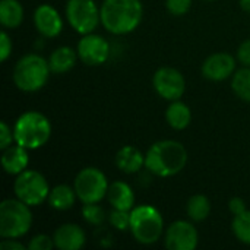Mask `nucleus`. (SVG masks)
I'll use <instances>...</instances> for the list:
<instances>
[{
	"mask_svg": "<svg viewBox=\"0 0 250 250\" xmlns=\"http://www.w3.org/2000/svg\"><path fill=\"white\" fill-rule=\"evenodd\" d=\"M229 209H230V212H231L233 215H239V214L245 212L248 208H246L245 199L236 196V198H231V199H230V202H229Z\"/></svg>",
	"mask_w": 250,
	"mask_h": 250,
	"instance_id": "nucleus-33",
	"label": "nucleus"
},
{
	"mask_svg": "<svg viewBox=\"0 0 250 250\" xmlns=\"http://www.w3.org/2000/svg\"><path fill=\"white\" fill-rule=\"evenodd\" d=\"M32 226L31 207L18 198L4 199L0 204V236L3 239L23 237Z\"/></svg>",
	"mask_w": 250,
	"mask_h": 250,
	"instance_id": "nucleus-6",
	"label": "nucleus"
},
{
	"mask_svg": "<svg viewBox=\"0 0 250 250\" xmlns=\"http://www.w3.org/2000/svg\"><path fill=\"white\" fill-rule=\"evenodd\" d=\"M82 217H83V220L89 226H95V227L103 226V223L107 218L105 211L98 204H83V207H82Z\"/></svg>",
	"mask_w": 250,
	"mask_h": 250,
	"instance_id": "nucleus-26",
	"label": "nucleus"
},
{
	"mask_svg": "<svg viewBox=\"0 0 250 250\" xmlns=\"http://www.w3.org/2000/svg\"><path fill=\"white\" fill-rule=\"evenodd\" d=\"M130 233L141 245L157 243L164 231V218L152 205H139L130 211Z\"/></svg>",
	"mask_w": 250,
	"mask_h": 250,
	"instance_id": "nucleus-5",
	"label": "nucleus"
},
{
	"mask_svg": "<svg viewBox=\"0 0 250 250\" xmlns=\"http://www.w3.org/2000/svg\"><path fill=\"white\" fill-rule=\"evenodd\" d=\"M192 0H166V7L173 16H183L190 10Z\"/></svg>",
	"mask_w": 250,
	"mask_h": 250,
	"instance_id": "nucleus-29",
	"label": "nucleus"
},
{
	"mask_svg": "<svg viewBox=\"0 0 250 250\" xmlns=\"http://www.w3.org/2000/svg\"><path fill=\"white\" fill-rule=\"evenodd\" d=\"M50 186L47 179L37 170H25L16 176L13 192L18 199L29 207H38L48 199Z\"/></svg>",
	"mask_w": 250,
	"mask_h": 250,
	"instance_id": "nucleus-8",
	"label": "nucleus"
},
{
	"mask_svg": "<svg viewBox=\"0 0 250 250\" xmlns=\"http://www.w3.org/2000/svg\"><path fill=\"white\" fill-rule=\"evenodd\" d=\"M152 85H154L155 92L167 101L180 100L186 91V79L183 73L168 66L160 67L154 73Z\"/></svg>",
	"mask_w": 250,
	"mask_h": 250,
	"instance_id": "nucleus-10",
	"label": "nucleus"
},
{
	"mask_svg": "<svg viewBox=\"0 0 250 250\" xmlns=\"http://www.w3.org/2000/svg\"><path fill=\"white\" fill-rule=\"evenodd\" d=\"M12 40L9 37V34L6 31H1L0 34V60L6 62L9 59V56L12 54Z\"/></svg>",
	"mask_w": 250,
	"mask_h": 250,
	"instance_id": "nucleus-31",
	"label": "nucleus"
},
{
	"mask_svg": "<svg viewBox=\"0 0 250 250\" xmlns=\"http://www.w3.org/2000/svg\"><path fill=\"white\" fill-rule=\"evenodd\" d=\"M166 120L171 129L185 130L192 122V111L189 105L180 100L170 101V105L166 110Z\"/></svg>",
	"mask_w": 250,
	"mask_h": 250,
	"instance_id": "nucleus-20",
	"label": "nucleus"
},
{
	"mask_svg": "<svg viewBox=\"0 0 250 250\" xmlns=\"http://www.w3.org/2000/svg\"><path fill=\"white\" fill-rule=\"evenodd\" d=\"M199 243V233L190 221L177 220L164 233V245L168 250H195Z\"/></svg>",
	"mask_w": 250,
	"mask_h": 250,
	"instance_id": "nucleus-11",
	"label": "nucleus"
},
{
	"mask_svg": "<svg viewBox=\"0 0 250 250\" xmlns=\"http://www.w3.org/2000/svg\"><path fill=\"white\" fill-rule=\"evenodd\" d=\"M13 144H15L13 129L6 122H1L0 123V149L3 151Z\"/></svg>",
	"mask_w": 250,
	"mask_h": 250,
	"instance_id": "nucleus-30",
	"label": "nucleus"
},
{
	"mask_svg": "<svg viewBox=\"0 0 250 250\" xmlns=\"http://www.w3.org/2000/svg\"><path fill=\"white\" fill-rule=\"evenodd\" d=\"M54 246L60 250H79L85 246L86 236L82 227L73 223L62 224L53 234Z\"/></svg>",
	"mask_w": 250,
	"mask_h": 250,
	"instance_id": "nucleus-15",
	"label": "nucleus"
},
{
	"mask_svg": "<svg viewBox=\"0 0 250 250\" xmlns=\"http://www.w3.org/2000/svg\"><path fill=\"white\" fill-rule=\"evenodd\" d=\"M23 6L18 0H0V23L6 29H15L23 22Z\"/></svg>",
	"mask_w": 250,
	"mask_h": 250,
	"instance_id": "nucleus-22",
	"label": "nucleus"
},
{
	"mask_svg": "<svg viewBox=\"0 0 250 250\" xmlns=\"http://www.w3.org/2000/svg\"><path fill=\"white\" fill-rule=\"evenodd\" d=\"M236 72V59L230 53H214L202 63V75L212 82H221L233 76Z\"/></svg>",
	"mask_w": 250,
	"mask_h": 250,
	"instance_id": "nucleus-13",
	"label": "nucleus"
},
{
	"mask_svg": "<svg viewBox=\"0 0 250 250\" xmlns=\"http://www.w3.org/2000/svg\"><path fill=\"white\" fill-rule=\"evenodd\" d=\"M188 149L179 141L164 139L152 144L145 154V167L157 177H173L188 164Z\"/></svg>",
	"mask_w": 250,
	"mask_h": 250,
	"instance_id": "nucleus-1",
	"label": "nucleus"
},
{
	"mask_svg": "<svg viewBox=\"0 0 250 250\" xmlns=\"http://www.w3.org/2000/svg\"><path fill=\"white\" fill-rule=\"evenodd\" d=\"M34 25L44 38H56L63 31V19L59 10L48 3H42L35 9Z\"/></svg>",
	"mask_w": 250,
	"mask_h": 250,
	"instance_id": "nucleus-14",
	"label": "nucleus"
},
{
	"mask_svg": "<svg viewBox=\"0 0 250 250\" xmlns=\"http://www.w3.org/2000/svg\"><path fill=\"white\" fill-rule=\"evenodd\" d=\"M116 166L125 174H135L145 166V155L132 145L122 146L116 154Z\"/></svg>",
	"mask_w": 250,
	"mask_h": 250,
	"instance_id": "nucleus-17",
	"label": "nucleus"
},
{
	"mask_svg": "<svg viewBox=\"0 0 250 250\" xmlns=\"http://www.w3.org/2000/svg\"><path fill=\"white\" fill-rule=\"evenodd\" d=\"M237 60L243 64V66H248L250 67V38L249 40H245L239 48H237Z\"/></svg>",
	"mask_w": 250,
	"mask_h": 250,
	"instance_id": "nucleus-32",
	"label": "nucleus"
},
{
	"mask_svg": "<svg viewBox=\"0 0 250 250\" xmlns=\"http://www.w3.org/2000/svg\"><path fill=\"white\" fill-rule=\"evenodd\" d=\"M186 212H188V217L195 223L205 221L211 214V202L208 196L201 195V193L190 196L186 204Z\"/></svg>",
	"mask_w": 250,
	"mask_h": 250,
	"instance_id": "nucleus-23",
	"label": "nucleus"
},
{
	"mask_svg": "<svg viewBox=\"0 0 250 250\" xmlns=\"http://www.w3.org/2000/svg\"><path fill=\"white\" fill-rule=\"evenodd\" d=\"M78 59H79V56H78L76 50H73L72 47H67V45H62V47L53 50V53L48 57L50 70H51V73L63 75V73L69 72L70 69H73Z\"/></svg>",
	"mask_w": 250,
	"mask_h": 250,
	"instance_id": "nucleus-19",
	"label": "nucleus"
},
{
	"mask_svg": "<svg viewBox=\"0 0 250 250\" xmlns=\"http://www.w3.org/2000/svg\"><path fill=\"white\" fill-rule=\"evenodd\" d=\"M108 186L107 176L97 167L82 168L73 182L75 192L82 204H100L107 198Z\"/></svg>",
	"mask_w": 250,
	"mask_h": 250,
	"instance_id": "nucleus-7",
	"label": "nucleus"
},
{
	"mask_svg": "<svg viewBox=\"0 0 250 250\" xmlns=\"http://www.w3.org/2000/svg\"><path fill=\"white\" fill-rule=\"evenodd\" d=\"M29 164V155H28V149L13 144L9 148L3 149L1 154V167L3 170L10 174V176H18L22 171H25L28 168Z\"/></svg>",
	"mask_w": 250,
	"mask_h": 250,
	"instance_id": "nucleus-16",
	"label": "nucleus"
},
{
	"mask_svg": "<svg viewBox=\"0 0 250 250\" xmlns=\"http://www.w3.org/2000/svg\"><path fill=\"white\" fill-rule=\"evenodd\" d=\"M108 223L119 231H126L130 229V211L114 209L108 214Z\"/></svg>",
	"mask_w": 250,
	"mask_h": 250,
	"instance_id": "nucleus-27",
	"label": "nucleus"
},
{
	"mask_svg": "<svg viewBox=\"0 0 250 250\" xmlns=\"http://www.w3.org/2000/svg\"><path fill=\"white\" fill-rule=\"evenodd\" d=\"M76 199L78 195L75 188H70L69 185H57L50 190L47 202L56 211H67L75 205Z\"/></svg>",
	"mask_w": 250,
	"mask_h": 250,
	"instance_id": "nucleus-21",
	"label": "nucleus"
},
{
	"mask_svg": "<svg viewBox=\"0 0 250 250\" xmlns=\"http://www.w3.org/2000/svg\"><path fill=\"white\" fill-rule=\"evenodd\" d=\"M51 70L48 60L42 56L31 53L21 57L13 69V83L19 91L37 92L42 89L48 81Z\"/></svg>",
	"mask_w": 250,
	"mask_h": 250,
	"instance_id": "nucleus-4",
	"label": "nucleus"
},
{
	"mask_svg": "<svg viewBox=\"0 0 250 250\" xmlns=\"http://www.w3.org/2000/svg\"><path fill=\"white\" fill-rule=\"evenodd\" d=\"M79 60L86 66H100L105 63L110 57V44L108 41L98 34H85L78 42L76 47Z\"/></svg>",
	"mask_w": 250,
	"mask_h": 250,
	"instance_id": "nucleus-12",
	"label": "nucleus"
},
{
	"mask_svg": "<svg viewBox=\"0 0 250 250\" xmlns=\"http://www.w3.org/2000/svg\"><path fill=\"white\" fill-rule=\"evenodd\" d=\"M0 249L1 250H25L28 249V246H25L23 243L18 242V239H4L0 243Z\"/></svg>",
	"mask_w": 250,
	"mask_h": 250,
	"instance_id": "nucleus-34",
	"label": "nucleus"
},
{
	"mask_svg": "<svg viewBox=\"0 0 250 250\" xmlns=\"http://www.w3.org/2000/svg\"><path fill=\"white\" fill-rule=\"evenodd\" d=\"M51 130V123L45 114L35 110L25 111L13 125L15 144L26 148L28 151L40 149L50 141Z\"/></svg>",
	"mask_w": 250,
	"mask_h": 250,
	"instance_id": "nucleus-3",
	"label": "nucleus"
},
{
	"mask_svg": "<svg viewBox=\"0 0 250 250\" xmlns=\"http://www.w3.org/2000/svg\"><path fill=\"white\" fill-rule=\"evenodd\" d=\"M107 201L114 209L132 211L135 208V193L133 189L125 182H113L108 186Z\"/></svg>",
	"mask_w": 250,
	"mask_h": 250,
	"instance_id": "nucleus-18",
	"label": "nucleus"
},
{
	"mask_svg": "<svg viewBox=\"0 0 250 250\" xmlns=\"http://www.w3.org/2000/svg\"><path fill=\"white\" fill-rule=\"evenodd\" d=\"M231 88L240 100L250 103V67L245 66L234 72Z\"/></svg>",
	"mask_w": 250,
	"mask_h": 250,
	"instance_id": "nucleus-24",
	"label": "nucleus"
},
{
	"mask_svg": "<svg viewBox=\"0 0 250 250\" xmlns=\"http://www.w3.org/2000/svg\"><path fill=\"white\" fill-rule=\"evenodd\" d=\"M231 230L236 239L243 243L250 245V211L246 209L245 212L234 215L233 223H231Z\"/></svg>",
	"mask_w": 250,
	"mask_h": 250,
	"instance_id": "nucleus-25",
	"label": "nucleus"
},
{
	"mask_svg": "<svg viewBox=\"0 0 250 250\" xmlns=\"http://www.w3.org/2000/svg\"><path fill=\"white\" fill-rule=\"evenodd\" d=\"M100 10L101 25L114 35L133 32L144 16L141 0H104Z\"/></svg>",
	"mask_w": 250,
	"mask_h": 250,
	"instance_id": "nucleus-2",
	"label": "nucleus"
},
{
	"mask_svg": "<svg viewBox=\"0 0 250 250\" xmlns=\"http://www.w3.org/2000/svg\"><path fill=\"white\" fill-rule=\"evenodd\" d=\"M205 1H214V0H205Z\"/></svg>",
	"mask_w": 250,
	"mask_h": 250,
	"instance_id": "nucleus-36",
	"label": "nucleus"
},
{
	"mask_svg": "<svg viewBox=\"0 0 250 250\" xmlns=\"http://www.w3.org/2000/svg\"><path fill=\"white\" fill-rule=\"evenodd\" d=\"M239 4H240L242 10L250 13V0H239Z\"/></svg>",
	"mask_w": 250,
	"mask_h": 250,
	"instance_id": "nucleus-35",
	"label": "nucleus"
},
{
	"mask_svg": "<svg viewBox=\"0 0 250 250\" xmlns=\"http://www.w3.org/2000/svg\"><path fill=\"white\" fill-rule=\"evenodd\" d=\"M54 248L56 246L53 237L47 234H37L28 243V250H51Z\"/></svg>",
	"mask_w": 250,
	"mask_h": 250,
	"instance_id": "nucleus-28",
	"label": "nucleus"
},
{
	"mask_svg": "<svg viewBox=\"0 0 250 250\" xmlns=\"http://www.w3.org/2000/svg\"><path fill=\"white\" fill-rule=\"evenodd\" d=\"M66 19L78 34L85 35L101 23V10L95 0H67Z\"/></svg>",
	"mask_w": 250,
	"mask_h": 250,
	"instance_id": "nucleus-9",
	"label": "nucleus"
}]
</instances>
